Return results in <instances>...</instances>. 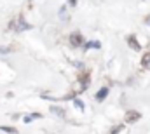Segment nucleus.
I'll return each instance as SVG.
<instances>
[{"instance_id": "1", "label": "nucleus", "mask_w": 150, "mask_h": 134, "mask_svg": "<svg viewBox=\"0 0 150 134\" xmlns=\"http://www.w3.org/2000/svg\"><path fill=\"white\" fill-rule=\"evenodd\" d=\"M12 28H14L16 32H19V33H21V32L32 30V25H30V23H26V21H25L23 18H19V19H18L16 23H12Z\"/></svg>"}, {"instance_id": "2", "label": "nucleus", "mask_w": 150, "mask_h": 134, "mask_svg": "<svg viewBox=\"0 0 150 134\" xmlns=\"http://www.w3.org/2000/svg\"><path fill=\"white\" fill-rule=\"evenodd\" d=\"M82 42H84V40H82V35L79 33V32H74V33L70 35V44H72V45L80 47V45H82Z\"/></svg>"}, {"instance_id": "3", "label": "nucleus", "mask_w": 150, "mask_h": 134, "mask_svg": "<svg viewBox=\"0 0 150 134\" xmlns=\"http://www.w3.org/2000/svg\"><path fill=\"white\" fill-rule=\"evenodd\" d=\"M127 44L131 45V49H133V51H136V52H138V51H142V45L138 44L136 35H129V37H127Z\"/></svg>"}, {"instance_id": "4", "label": "nucleus", "mask_w": 150, "mask_h": 134, "mask_svg": "<svg viewBox=\"0 0 150 134\" xmlns=\"http://www.w3.org/2000/svg\"><path fill=\"white\" fill-rule=\"evenodd\" d=\"M140 117H142V115H140L138 111H127V113H126V124H134Z\"/></svg>"}, {"instance_id": "5", "label": "nucleus", "mask_w": 150, "mask_h": 134, "mask_svg": "<svg viewBox=\"0 0 150 134\" xmlns=\"http://www.w3.org/2000/svg\"><path fill=\"white\" fill-rule=\"evenodd\" d=\"M107 96H108V87H101V89L98 91V94H96V101H100V103H101Z\"/></svg>"}, {"instance_id": "6", "label": "nucleus", "mask_w": 150, "mask_h": 134, "mask_svg": "<svg viewBox=\"0 0 150 134\" xmlns=\"http://www.w3.org/2000/svg\"><path fill=\"white\" fill-rule=\"evenodd\" d=\"M142 65H143V68L150 70V52H147V54L142 58Z\"/></svg>"}, {"instance_id": "7", "label": "nucleus", "mask_w": 150, "mask_h": 134, "mask_svg": "<svg viewBox=\"0 0 150 134\" xmlns=\"http://www.w3.org/2000/svg\"><path fill=\"white\" fill-rule=\"evenodd\" d=\"M51 111H52L54 115H58L59 118H61V117H65V110H63V108H56V106H51Z\"/></svg>"}, {"instance_id": "8", "label": "nucleus", "mask_w": 150, "mask_h": 134, "mask_svg": "<svg viewBox=\"0 0 150 134\" xmlns=\"http://www.w3.org/2000/svg\"><path fill=\"white\" fill-rule=\"evenodd\" d=\"M84 47H86V49H91V47L100 49V47H101V44H100V42H87V44H84Z\"/></svg>"}, {"instance_id": "9", "label": "nucleus", "mask_w": 150, "mask_h": 134, "mask_svg": "<svg viewBox=\"0 0 150 134\" xmlns=\"http://www.w3.org/2000/svg\"><path fill=\"white\" fill-rule=\"evenodd\" d=\"M59 18H61L65 23L68 21V14H67V9H65V7H61V9H59Z\"/></svg>"}, {"instance_id": "10", "label": "nucleus", "mask_w": 150, "mask_h": 134, "mask_svg": "<svg viewBox=\"0 0 150 134\" xmlns=\"http://www.w3.org/2000/svg\"><path fill=\"white\" fill-rule=\"evenodd\" d=\"M80 84H82V89H86V87L89 85V77H87V75H82V77H80Z\"/></svg>"}, {"instance_id": "11", "label": "nucleus", "mask_w": 150, "mask_h": 134, "mask_svg": "<svg viewBox=\"0 0 150 134\" xmlns=\"http://www.w3.org/2000/svg\"><path fill=\"white\" fill-rule=\"evenodd\" d=\"M0 129H2L4 133H9V134H16V133H18V131H16L14 127H9V126H2Z\"/></svg>"}, {"instance_id": "12", "label": "nucleus", "mask_w": 150, "mask_h": 134, "mask_svg": "<svg viewBox=\"0 0 150 134\" xmlns=\"http://www.w3.org/2000/svg\"><path fill=\"white\" fill-rule=\"evenodd\" d=\"M40 117H42L40 113H33V115H26V117H25V122H32L33 118H40Z\"/></svg>"}, {"instance_id": "13", "label": "nucleus", "mask_w": 150, "mask_h": 134, "mask_svg": "<svg viewBox=\"0 0 150 134\" xmlns=\"http://www.w3.org/2000/svg\"><path fill=\"white\" fill-rule=\"evenodd\" d=\"M74 103H75V104H77V108H79V110H84V103H82V101H80V99H75Z\"/></svg>"}, {"instance_id": "14", "label": "nucleus", "mask_w": 150, "mask_h": 134, "mask_svg": "<svg viewBox=\"0 0 150 134\" xmlns=\"http://www.w3.org/2000/svg\"><path fill=\"white\" fill-rule=\"evenodd\" d=\"M7 52H11V49H7V47H0V54H7Z\"/></svg>"}, {"instance_id": "15", "label": "nucleus", "mask_w": 150, "mask_h": 134, "mask_svg": "<svg viewBox=\"0 0 150 134\" xmlns=\"http://www.w3.org/2000/svg\"><path fill=\"white\" fill-rule=\"evenodd\" d=\"M67 2H68V4H70V7H75V5H77V2H79V0H67Z\"/></svg>"}, {"instance_id": "16", "label": "nucleus", "mask_w": 150, "mask_h": 134, "mask_svg": "<svg viewBox=\"0 0 150 134\" xmlns=\"http://www.w3.org/2000/svg\"><path fill=\"white\" fill-rule=\"evenodd\" d=\"M120 129H122V126H119L117 129H113V131H112V134H117V133H119V131H120Z\"/></svg>"}, {"instance_id": "17", "label": "nucleus", "mask_w": 150, "mask_h": 134, "mask_svg": "<svg viewBox=\"0 0 150 134\" xmlns=\"http://www.w3.org/2000/svg\"><path fill=\"white\" fill-rule=\"evenodd\" d=\"M145 23H147V25L150 26V16H147V18H145Z\"/></svg>"}]
</instances>
